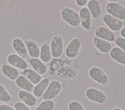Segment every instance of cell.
I'll return each mask as SVG.
<instances>
[{
	"instance_id": "33",
	"label": "cell",
	"mask_w": 125,
	"mask_h": 110,
	"mask_svg": "<svg viewBox=\"0 0 125 110\" xmlns=\"http://www.w3.org/2000/svg\"><path fill=\"white\" fill-rule=\"evenodd\" d=\"M107 1L110 2H117L119 0H107Z\"/></svg>"
},
{
	"instance_id": "29",
	"label": "cell",
	"mask_w": 125,
	"mask_h": 110,
	"mask_svg": "<svg viewBox=\"0 0 125 110\" xmlns=\"http://www.w3.org/2000/svg\"><path fill=\"white\" fill-rule=\"evenodd\" d=\"M13 107L16 110H32L28 106L21 101H17L14 103Z\"/></svg>"
},
{
	"instance_id": "10",
	"label": "cell",
	"mask_w": 125,
	"mask_h": 110,
	"mask_svg": "<svg viewBox=\"0 0 125 110\" xmlns=\"http://www.w3.org/2000/svg\"><path fill=\"white\" fill-rule=\"evenodd\" d=\"M102 21L113 32L118 31L123 27V22L121 20L108 14H105L103 16Z\"/></svg>"
},
{
	"instance_id": "9",
	"label": "cell",
	"mask_w": 125,
	"mask_h": 110,
	"mask_svg": "<svg viewBox=\"0 0 125 110\" xmlns=\"http://www.w3.org/2000/svg\"><path fill=\"white\" fill-rule=\"evenodd\" d=\"M80 24L82 28L88 31L92 30V16L86 7L81 8L79 11Z\"/></svg>"
},
{
	"instance_id": "8",
	"label": "cell",
	"mask_w": 125,
	"mask_h": 110,
	"mask_svg": "<svg viewBox=\"0 0 125 110\" xmlns=\"http://www.w3.org/2000/svg\"><path fill=\"white\" fill-rule=\"evenodd\" d=\"M6 61L9 64L21 71L28 68V64L26 60L16 53H12L8 54Z\"/></svg>"
},
{
	"instance_id": "18",
	"label": "cell",
	"mask_w": 125,
	"mask_h": 110,
	"mask_svg": "<svg viewBox=\"0 0 125 110\" xmlns=\"http://www.w3.org/2000/svg\"><path fill=\"white\" fill-rule=\"evenodd\" d=\"M86 7L90 12L92 18L97 20L101 17L102 14V10L100 3L98 0H89L87 3Z\"/></svg>"
},
{
	"instance_id": "26",
	"label": "cell",
	"mask_w": 125,
	"mask_h": 110,
	"mask_svg": "<svg viewBox=\"0 0 125 110\" xmlns=\"http://www.w3.org/2000/svg\"><path fill=\"white\" fill-rule=\"evenodd\" d=\"M13 97L1 84L0 83V102L6 103L12 101Z\"/></svg>"
},
{
	"instance_id": "30",
	"label": "cell",
	"mask_w": 125,
	"mask_h": 110,
	"mask_svg": "<svg viewBox=\"0 0 125 110\" xmlns=\"http://www.w3.org/2000/svg\"><path fill=\"white\" fill-rule=\"evenodd\" d=\"M0 110H16L14 107L5 103L0 104Z\"/></svg>"
},
{
	"instance_id": "3",
	"label": "cell",
	"mask_w": 125,
	"mask_h": 110,
	"mask_svg": "<svg viewBox=\"0 0 125 110\" xmlns=\"http://www.w3.org/2000/svg\"><path fill=\"white\" fill-rule=\"evenodd\" d=\"M88 75L91 79L97 83L106 86L108 83V77L105 72L100 67L94 66L88 71Z\"/></svg>"
},
{
	"instance_id": "11",
	"label": "cell",
	"mask_w": 125,
	"mask_h": 110,
	"mask_svg": "<svg viewBox=\"0 0 125 110\" xmlns=\"http://www.w3.org/2000/svg\"><path fill=\"white\" fill-rule=\"evenodd\" d=\"M58 77L63 79H72L78 75L77 70L74 67L64 65L60 66L56 71Z\"/></svg>"
},
{
	"instance_id": "12",
	"label": "cell",
	"mask_w": 125,
	"mask_h": 110,
	"mask_svg": "<svg viewBox=\"0 0 125 110\" xmlns=\"http://www.w3.org/2000/svg\"><path fill=\"white\" fill-rule=\"evenodd\" d=\"M95 36L109 42L114 41L116 38L115 34L108 28L101 26L98 27L94 31Z\"/></svg>"
},
{
	"instance_id": "35",
	"label": "cell",
	"mask_w": 125,
	"mask_h": 110,
	"mask_svg": "<svg viewBox=\"0 0 125 110\" xmlns=\"http://www.w3.org/2000/svg\"><path fill=\"white\" fill-rule=\"evenodd\" d=\"M0 104H1V102H0Z\"/></svg>"
},
{
	"instance_id": "31",
	"label": "cell",
	"mask_w": 125,
	"mask_h": 110,
	"mask_svg": "<svg viewBox=\"0 0 125 110\" xmlns=\"http://www.w3.org/2000/svg\"><path fill=\"white\" fill-rule=\"evenodd\" d=\"M87 0H76L75 3L76 5L79 7H84L88 2Z\"/></svg>"
},
{
	"instance_id": "7",
	"label": "cell",
	"mask_w": 125,
	"mask_h": 110,
	"mask_svg": "<svg viewBox=\"0 0 125 110\" xmlns=\"http://www.w3.org/2000/svg\"><path fill=\"white\" fill-rule=\"evenodd\" d=\"M108 14L120 20H125V8L118 2H108L105 6Z\"/></svg>"
},
{
	"instance_id": "6",
	"label": "cell",
	"mask_w": 125,
	"mask_h": 110,
	"mask_svg": "<svg viewBox=\"0 0 125 110\" xmlns=\"http://www.w3.org/2000/svg\"><path fill=\"white\" fill-rule=\"evenodd\" d=\"M82 45V39L78 37L72 38L67 45L65 49V55L69 59L76 58L80 50Z\"/></svg>"
},
{
	"instance_id": "5",
	"label": "cell",
	"mask_w": 125,
	"mask_h": 110,
	"mask_svg": "<svg viewBox=\"0 0 125 110\" xmlns=\"http://www.w3.org/2000/svg\"><path fill=\"white\" fill-rule=\"evenodd\" d=\"M62 89V83L57 79L51 80L46 91L41 97L43 100H53L61 93Z\"/></svg>"
},
{
	"instance_id": "21",
	"label": "cell",
	"mask_w": 125,
	"mask_h": 110,
	"mask_svg": "<svg viewBox=\"0 0 125 110\" xmlns=\"http://www.w3.org/2000/svg\"><path fill=\"white\" fill-rule=\"evenodd\" d=\"M15 81L16 86L21 90L31 93L33 92L34 85L22 75H20Z\"/></svg>"
},
{
	"instance_id": "19",
	"label": "cell",
	"mask_w": 125,
	"mask_h": 110,
	"mask_svg": "<svg viewBox=\"0 0 125 110\" xmlns=\"http://www.w3.org/2000/svg\"><path fill=\"white\" fill-rule=\"evenodd\" d=\"M24 41L27 48L28 55L30 58H39L40 53V47L38 44L31 39L25 40Z\"/></svg>"
},
{
	"instance_id": "17",
	"label": "cell",
	"mask_w": 125,
	"mask_h": 110,
	"mask_svg": "<svg viewBox=\"0 0 125 110\" xmlns=\"http://www.w3.org/2000/svg\"><path fill=\"white\" fill-rule=\"evenodd\" d=\"M92 43L94 47L100 52L104 54L109 53L112 48L110 42L96 36L93 37L92 39Z\"/></svg>"
},
{
	"instance_id": "27",
	"label": "cell",
	"mask_w": 125,
	"mask_h": 110,
	"mask_svg": "<svg viewBox=\"0 0 125 110\" xmlns=\"http://www.w3.org/2000/svg\"><path fill=\"white\" fill-rule=\"evenodd\" d=\"M68 110H86L83 105L78 101L72 100L68 104Z\"/></svg>"
},
{
	"instance_id": "25",
	"label": "cell",
	"mask_w": 125,
	"mask_h": 110,
	"mask_svg": "<svg viewBox=\"0 0 125 110\" xmlns=\"http://www.w3.org/2000/svg\"><path fill=\"white\" fill-rule=\"evenodd\" d=\"M55 103L53 100H43L33 110H53Z\"/></svg>"
},
{
	"instance_id": "28",
	"label": "cell",
	"mask_w": 125,
	"mask_h": 110,
	"mask_svg": "<svg viewBox=\"0 0 125 110\" xmlns=\"http://www.w3.org/2000/svg\"><path fill=\"white\" fill-rule=\"evenodd\" d=\"M114 43L117 47L125 52V38L121 36L116 37L114 40Z\"/></svg>"
},
{
	"instance_id": "15",
	"label": "cell",
	"mask_w": 125,
	"mask_h": 110,
	"mask_svg": "<svg viewBox=\"0 0 125 110\" xmlns=\"http://www.w3.org/2000/svg\"><path fill=\"white\" fill-rule=\"evenodd\" d=\"M17 95L21 102L29 107L35 106L37 103V97L31 92L20 90L18 92Z\"/></svg>"
},
{
	"instance_id": "34",
	"label": "cell",
	"mask_w": 125,
	"mask_h": 110,
	"mask_svg": "<svg viewBox=\"0 0 125 110\" xmlns=\"http://www.w3.org/2000/svg\"><path fill=\"white\" fill-rule=\"evenodd\" d=\"M112 110H123L120 107H115L113 108Z\"/></svg>"
},
{
	"instance_id": "20",
	"label": "cell",
	"mask_w": 125,
	"mask_h": 110,
	"mask_svg": "<svg viewBox=\"0 0 125 110\" xmlns=\"http://www.w3.org/2000/svg\"><path fill=\"white\" fill-rule=\"evenodd\" d=\"M50 82V79L48 78L42 79L38 83L34 86L32 92L33 94L37 98L41 97L48 87Z\"/></svg>"
},
{
	"instance_id": "16",
	"label": "cell",
	"mask_w": 125,
	"mask_h": 110,
	"mask_svg": "<svg viewBox=\"0 0 125 110\" xmlns=\"http://www.w3.org/2000/svg\"><path fill=\"white\" fill-rule=\"evenodd\" d=\"M28 62L32 68L40 75H43L46 73L48 70L47 66L40 59L30 58L28 59Z\"/></svg>"
},
{
	"instance_id": "24",
	"label": "cell",
	"mask_w": 125,
	"mask_h": 110,
	"mask_svg": "<svg viewBox=\"0 0 125 110\" xmlns=\"http://www.w3.org/2000/svg\"><path fill=\"white\" fill-rule=\"evenodd\" d=\"M21 73V75L25 77L34 85L38 83L42 79V75H40L32 68H27L22 70Z\"/></svg>"
},
{
	"instance_id": "23",
	"label": "cell",
	"mask_w": 125,
	"mask_h": 110,
	"mask_svg": "<svg viewBox=\"0 0 125 110\" xmlns=\"http://www.w3.org/2000/svg\"><path fill=\"white\" fill-rule=\"evenodd\" d=\"M110 58L117 63L125 65V52L117 47L112 48L109 52Z\"/></svg>"
},
{
	"instance_id": "32",
	"label": "cell",
	"mask_w": 125,
	"mask_h": 110,
	"mask_svg": "<svg viewBox=\"0 0 125 110\" xmlns=\"http://www.w3.org/2000/svg\"><path fill=\"white\" fill-rule=\"evenodd\" d=\"M121 37L125 38V27H124L121 29L120 32Z\"/></svg>"
},
{
	"instance_id": "2",
	"label": "cell",
	"mask_w": 125,
	"mask_h": 110,
	"mask_svg": "<svg viewBox=\"0 0 125 110\" xmlns=\"http://www.w3.org/2000/svg\"><path fill=\"white\" fill-rule=\"evenodd\" d=\"M50 47L53 58L61 57L64 51V42L62 37L59 34L54 35L50 42Z\"/></svg>"
},
{
	"instance_id": "13",
	"label": "cell",
	"mask_w": 125,
	"mask_h": 110,
	"mask_svg": "<svg viewBox=\"0 0 125 110\" xmlns=\"http://www.w3.org/2000/svg\"><path fill=\"white\" fill-rule=\"evenodd\" d=\"M0 70L6 78L12 81L15 80L20 75V71L18 69L5 62H3L1 63Z\"/></svg>"
},
{
	"instance_id": "22",
	"label": "cell",
	"mask_w": 125,
	"mask_h": 110,
	"mask_svg": "<svg viewBox=\"0 0 125 110\" xmlns=\"http://www.w3.org/2000/svg\"><path fill=\"white\" fill-rule=\"evenodd\" d=\"M40 58L44 63H47L52 60V56L51 55L50 42L46 41L42 43L40 47Z\"/></svg>"
},
{
	"instance_id": "4",
	"label": "cell",
	"mask_w": 125,
	"mask_h": 110,
	"mask_svg": "<svg viewBox=\"0 0 125 110\" xmlns=\"http://www.w3.org/2000/svg\"><path fill=\"white\" fill-rule=\"evenodd\" d=\"M86 98L90 101L99 104H104L106 103L107 98L103 91L94 87H89L85 92Z\"/></svg>"
},
{
	"instance_id": "14",
	"label": "cell",
	"mask_w": 125,
	"mask_h": 110,
	"mask_svg": "<svg viewBox=\"0 0 125 110\" xmlns=\"http://www.w3.org/2000/svg\"><path fill=\"white\" fill-rule=\"evenodd\" d=\"M11 46L16 54L25 59L27 55V50L24 43L21 38L19 37L14 38L11 42Z\"/></svg>"
},
{
	"instance_id": "1",
	"label": "cell",
	"mask_w": 125,
	"mask_h": 110,
	"mask_svg": "<svg viewBox=\"0 0 125 110\" xmlns=\"http://www.w3.org/2000/svg\"><path fill=\"white\" fill-rule=\"evenodd\" d=\"M62 19L68 25L72 27H76L80 25L79 13L74 9L64 6L61 10Z\"/></svg>"
}]
</instances>
